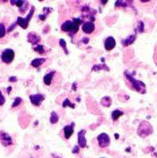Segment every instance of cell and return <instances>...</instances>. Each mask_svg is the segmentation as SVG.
Returning <instances> with one entry per match:
<instances>
[{
    "instance_id": "cell-1",
    "label": "cell",
    "mask_w": 157,
    "mask_h": 158,
    "mask_svg": "<svg viewBox=\"0 0 157 158\" xmlns=\"http://www.w3.org/2000/svg\"><path fill=\"white\" fill-rule=\"evenodd\" d=\"M34 12H35V8L32 7L31 9H30V13L28 14V15L25 17V18H21V17H18L17 19V24H19V26L23 29H27L28 25H29V23H30V19L32 18V16L34 15Z\"/></svg>"
},
{
    "instance_id": "cell-25",
    "label": "cell",
    "mask_w": 157,
    "mask_h": 158,
    "mask_svg": "<svg viewBox=\"0 0 157 158\" xmlns=\"http://www.w3.org/2000/svg\"><path fill=\"white\" fill-rule=\"evenodd\" d=\"M9 81H10V82H14L17 81V78H16L15 77H9Z\"/></svg>"
},
{
    "instance_id": "cell-8",
    "label": "cell",
    "mask_w": 157,
    "mask_h": 158,
    "mask_svg": "<svg viewBox=\"0 0 157 158\" xmlns=\"http://www.w3.org/2000/svg\"><path fill=\"white\" fill-rule=\"evenodd\" d=\"M85 133H86V131L82 130L77 135L78 144L81 147H85V146H87V140H86V138H85Z\"/></svg>"
},
{
    "instance_id": "cell-13",
    "label": "cell",
    "mask_w": 157,
    "mask_h": 158,
    "mask_svg": "<svg viewBox=\"0 0 157 158\" xmlns=\"http://www.w3.org/2000/svg\"><path fill=\"white\" fill-rule=\"evenodd\" d=\"M124 114V113L120 111V110H114V112L112 113V118L114 120H117L120 116H122Z\"/></svg>"
},
{
    "instance_id": "cell-5",
    "label": "cell",
    "mask_w": 157,
    "mask_h": 158,
    "mask_svg": "<svg viewBox=\"0 0 157 158\" xmlns=\"http://www.w3.org/2000/svg\"><path fill=\"white\" fill-rule=\"evenodd\" d=\"M0 140L1 142L4 146H9L12 145V138L9 134H7L5 132H1L0 133Z\"/></svg>"
},
{
    "instance_id": "cell-4",
    "label": "cell",
    "mask_w": 157,
    "mask_h": 158,
    "mask_svg": "<svg viewBox=\"0 0 157 158\" xmlns=\"http://www.w3.org/2000/svg\"><path fill=\"white\" fill-rule=\"evenodd\" d=\"M97 140H98V143H99V146L101 147L108 146L109 145V142H110L109 135L105 133H102L101 135H99L97 137Z\"/></svg>"
},
{
    "instance_id": "cell-11",
    "label": "cell",
    "mask_w": 157,
    "mask_h": 158,
    "mask_svg": "<svg viewBox=\"0 0 157 158\" xmlns=\"http://www.w3.org/2000/svg\"><path fill=\"white\" fill-rule=\"evenodd\" d=\"M53 76H54V72L48 73V74H46V75L44 77V82H45L46 85H50V84H51Z\"/></svg>"
},
{
    "instance_id": "cell-16",
    "label": "cell",
    "mask_w": 157,
    "mask_h": 158,
    "mask_svg": "<svg viewBox=\"0 0 157 158\" xmlns=\"http://www.w3.org/2000/svg\"><path fill=\"white\" fill-rule=\"evenodd\" d=\"M6 34V30H5V26L3 23L0 24V38H3Z\"/></svg>"
},
{
    "instance_id": "cell-7",
    "label": "cell",
    "mask_w": 157,
    "mask_h": 158,
    "mask_svg": "<svg viewBox=\"0 0 157 158\" xmlns=\"http://www.w3.org/2000/svg\"><path fill=\"white\" fill-rule=\"evenodd\" d=\"M95 26H94L93 23L92 22H85L84 24H82V31L86 34H91L93 32Z\"/></svg>"
},
{
    "instance_id": "cell-2",
    "label": "cell",
    "mask_w": 157,
    "mask_h": 158,
    "mask_svg": "<svg viewBox=\"0 0 157 158\" xmlns=\"http://www.w3.org/2000/svg\"><path fill=\"white\" fill-rule=\"evenodd\" d=\"M14 52L12 49H6L4 50L1 55V60L5 63H10L14 59Z\"/></svg>"
},
{
    "instance_id": "cell-3",
    "label": "cell",
    "mask_w": 157,
    "mask_h": 158,
    "mask_svg": "<svg viewBox=\"0 0 157 158\" xmlns=\"http://www.w3.org/2000/svg\"><path fill=\"white\" fill-rule=\"evenodd\" d=\"M30 102L33 103L34 105L35 106H39L40 103H42V101L45 99V96L43 94H34V95H30Z\"/></svg>"
},
{
    "instance_id": "cell-19",
    "label": "cell",
    "mask_w": 157,
    "mask_h": 158,
    "mask_svg": "<svg viewBox=\"0 0 157 158\" xmlns=\"http://www.w3.org/2000/svg\"><path fill=\"white\" fill-rule=\"evenodd\" d=\"M35 51L39 52V54H43V52H44V48H43L42 46H37L36 47H35Z\"/></svg>"
},
{
    "instance_id": "cell-23",
    "label": "cell",
    "mask_w": 157,
    "mask_h": 158,
    "mask_svg": "<svg viewBox=\"0 0 157 158\" xmlns=\"http://www.w3.org/2000/svg\"><path fill=\"white\" fill-rule=\"evenodd\" d=\"M143 31H144V24L142 22H139V31L142 32Z\"/></svg>"
},
{
    "instance_id": "cell-20",
    "label": "cell",
    "mask_w": 157,
    "mask_h": 158,
    "mask_svg": "<svg viewBox=\"0 0 157 158\" xmlns=\"http://www.w3.org/2000/svg\"><path fill=\"white\" fill-rule=\"evenodd\" d=\"M5 103V98L2 94V92L0 91V106H3Z\"/></svg>"
},
{
    "instance_id": "cell-24",
    "label": "cell",
    "mask_w": 157,
    "mask_h": 158,
    "mask_svg": "<svg viewBox=\"0 0 157 158\" xmlns=\"http://www.w3.org/2000/svg\"><path fill=\"white\" fill-rule=\"evenodd\" d=\"M16 24H17V23H14V24H13L12 25H11V27L9 28V30H8V31H9V32H10V31H12L13 30H14V28H15V25H16Z\"/></svg>"
},
{
    "instance_id": "cell-18",
    "label": "cell",
    "mask_w": 157,
    "mask_h": 158,
    "mask_svg": "<svg viewBox=\"0 0 157 158\" xmlns=\"http://www.w3.org/2000/svg\"><path fill=\"white\" fill-rule=\"evenodd\" d=\"M21 102H22L21 98H16L14 99V103H13L12 107L13 108H15V107L19 106V105L21 103Z\"/></svg>"
},
{
    "instance_id": "cell-15",
    "label": "cell",
    "mask_w": 157,
    "mask_h": 158,
    "mask_svg": "<svg viewBox=\"0 0 157 158\" xmlns=\"http://www.w3.org/2000/svg\"><path fill=\"white\" fill-rule=\"evenodd\" d=\"M58 119H59V118H58L57 114L56 112H52V114H51V118H50L51 123L52 124H56L58 121Z\"/></svg>"
},
{
    "instance_id": "cell-21",
    "label": "cell",
    "mask_w": 157,
    "mask_h": 158,
    "mask_svg": "<svg viewBox=\"0 0 157 158\" xmlns=\"http://www.w3.org/2000/svg\"><path fill=\"white\" fill-rule=\"evenodd\" d=\"M67 105H69V106H72V108H74V104H72V103H70V101L69 99H66V100L64 101V103H63V107L65 108V107H67Z\"/></svg>"
},
{
    "instance_id": "cell-17",
    "label": "cell",
    "mask_w": 157,
    "mask_h": 158,
    "mask_svg": "<svg viewBox=\"0 0 157 158\" xmlns=\"http://www.w3.org/2000/svg\"><path fill=\"white\" fill-rule=\"evenodd\" d=\"M24 1H20V0H19V1H11V3H13V4H14V5H16L17 7H19V9H21L22 6H24Z\"/></svg>"
},
{
    "instance_id": "cell-14",
    "label": "cell",
    "mask_w": 157,
    "mask_h": 158,
    "mask_svg": "<svg viewBox=\"0 0 157 158\" xmlns=\"http://www.w3.org/2000/svg\"><path fill=\"white\" fill-rule=\"evenodd\" d=\"M134 40H135V36L134 35H130L127 38V39H125L124 40V46H129V45H131L132 43L134 41Z\"/></svg>"
},
{
    "instance_id": "cell-12",
    "label": "cell",
    "mask_w": 157,
    "mask_h": 158,
    "mask_svg": "<svg viewBox=\"0 0 157 158\" xmlns=\"http://www.w3.org/2000/svg\"><path fill=\"white\" fill-rule=\"evenodd\" d=\"M28 40H29L30 42H31L32 44H35V43H36L39 41V37L37 36L35 34L30 33L29 34V35H28Z\"/></svg>"
},
{
    "instance_id": "cell-6",
    "label": "cell",
    "mask_w": 157,
    "mask_h": 158,
    "mask_svg": "<svg viewBox=\"0 0 157 158\" xmlns=\"http://www.w3.org/2000/svg\"><path fill=\"white\" fill-rule=\"evenodd\" d=\"M116 46V41L114 37H108L104 42V47L107 51H112Z\"/></svg>"
},
{
    "instance_id": "cell-9",
    "label": "cell",
    "mask_w": 157,
    "mask_h": 158,
    "mask_svg": "<svg viewBox=\"0 0 157 158\" xmlns=\"http://www.w3.org/2000/svg\"><path fill=\"white\" fill-rule=\"evenodd\" d=\"M73 132H74V129L71 125H67L64 128V135H65L66 139H69L70 137L72 135Z\"/></svg>"
},
{
    "instance_id": "cell-22",
    "label": "cell",
    "mask_w": 157,
    "mask_h": 158,
    "mask_svg": "<svg viewBox=\"0 0 157 158\" xmlns=\"http://www.w3.org/2000/svg\"><path fill=\"white\" fill-rule=\"evenodd\" d=\"M60 45L61 46V47H62V48L65 49V50L67 51V44H66V42H65V41H64L62 39L60 40Z\"/></svg>"
},
{
    "instance_id": "cell-26",
    "label": "cell",
    "mask_w": 157,
    "mask_h": 158,
    "mask_svg": "<svg viewBox=\"0 0 157 158\" xmlns=\"http://www.w3.org/2000/svg\"><path fill=\"white\" fill-rule=\"evenodd\" d=\"M11 89H12V88H11V87H9V88H8V92H9V91H10Z\"/></svg>"
},
{
    "instance_id": "cell-10",
    "label": "cell",
    "mask_w": 157,
    "mask_h": 158,
    "mask_svg": "<svg viewBox=\"0 0 157 158\" xmlns=\"http://www.w3.org/2000/svg\"><path fill=\"white\" fill-rule=\"evenodd\" d=\"M45 61V58H36V59H35V60H33V61H31V65H32L34 67H39L41 64L44 63Z\"/></svg>"
}]
</instances>
